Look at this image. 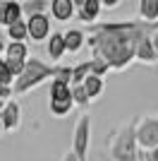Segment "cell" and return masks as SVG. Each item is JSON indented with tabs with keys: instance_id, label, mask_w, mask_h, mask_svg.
<instances>
[{
	"instance_id": "cell-1",
	"label": "cell",
	"mask_w": 158,
	"mask_h": 161,
	"mask_svg": "<svg viewBox=\"0 0 158 161\" xmlns=\"http://www.w3.org/2000/svg\"><path fill=\"white\" fill-rule=\"evenodd\" d=\"M158 31V22L125 19V22H93L86 27L89 48L93 58L108 63L110 70H127L137 60V46L141 39Z\"/></svg>"
},
{
	"instance_id": "cell-2",
	"label": "cell",
	"mask_w": 158,
	"mask_h": 161,
	"mask_svg": "<svg viewBox=\"0 0 158 161\" xmlns=\"http://www.w3.org/2000/svg\"><path fill=\"white\" fill-rule=\"evenodd\" d=\"M58 72V65H50V63H43L39 58H26L24 63V70L19 72V77H14L12 82V94L14 96H22L26 92H31L34 87H39L41 82L46 80H53Z\"/></svg>"
},
{
	"instance_id": "cell-3",
	"label": "cell",
	"mask_w": 158,
	"mask_h": 161,
	"mask_svg": "<svg viewBox=\"0 0 158 161\" xmlns=\"http://www.w3.org/2000/svg\"><path fill=\"white\" fill-rule=\"evenodd\" d=\"M137 120L127 123L125 128L110 137V159L113 161H139V144H137Z\"/></svg>"
},
{
	"instance_id": "cell-4",
	"label": "cell",
	"mask_w": 158,
	"mask_h": 161,
	"mask_svg": "<svg viewBox=\"0 0 158 161\" xmlns=\"http://www.w3.org/2000/svg\"><path fill=\"white\" fill-rule=\"evenodd\" d=\"M29 58V48L22 41H10L5 46V65L12 72V77H19V72L24 70V63Z\"/></svg>"
},
{
	"instance_id": "cell-5",
	"label": "cell",
	"mask_w": 158,
	"mask_h": 161,
	"mask_svg": "<svg viewBox=\"0 0 158 161\" xmlns=\"http://www.w3.org/2000/svg\"><path fill=\"white\" fill-rule=\"evenodd\" d=\"M89 135H91V118L89 115H82L77 120V128H74V140H72V154L79 161H86L89 154Z\"/></svg>"
},
{
	"instance_id": "cell-6",
	"label": "cell",
	"mask_w": 158,
	"mask_h": 161,
	"mask_svg": "<svg viewBox=\"0 0 158 161\" xmlns=\"http://www.w3.org/2000/svg\"><path fill=\"white\" fill-rule=\"evenodd\" d=\"M137 144L146 152L158 147V118H141L137 123Z\"/></svg>"
},
{
	"instance_id": "cell-7",
	"label": "cell",
	"mask_w": 158,
	"mask_h": 161,
	"mask_svg": "<svg viewBox=\"0 0 158 161\" xmlns=\"http://www.w3.org/2000/svg\"><path fill=\"white\" fill-rule=\"evenodd\" d=\"M50 36V19L48 14H34V17H26V39L41 43L43 39Z\"/></svg>"
},
{
	"instance_id": "cell-8",
	"label": "cell",
	"mask_w": 158,
	"mask_h": 161,
	"mask_svg": "<svg viewBox=\"0 0 158 161\" xmlns=\"http://www.w3.org/2000/svg\"><path fill=\"white\" fill-rule=\"evenodd\" d=\"M0 120H3V132H12L19 128V103L17 101H7L5 108L0 111Z\"/></svg>"
},
{
	"instance_id": "cell-9",
	"label": "cell",
	"mask_w": 158,
	"mask_h": 161,
	"mask_svg": "<svg viewBox=\"0 0 158 161\" xmlns=\"http://www.w3.org/2000/svg\"><path fill=\"white\" fill-rule=\"evenodd\" d=\"M50 14H53V19H58V22H70L72 19V14H74V5H72V0H50Z\"/></svg>"
},
{
	"instance_id": "cell-10",
	"label": "cell",
	"mask_w": 158,
	"mask_h": 161,
	"mask_svg": "<svg viewBox=\"0 0 158 161\" xmlns=\"http://www.w3.org/2000/svg\"><path fill=\"white\" fill-rule=\"evenodd\" d=\"M137 60L139 63H146V65L158 63V53H156V48H153V43H151V36L141 39V43L137 46Z\"/></svg>"
},
{
	"instance_id": "cell-11",
	"label": "cell",
	"mask_w": 158,
	"mask_h": 161,
	"mask_svg": "<svg viewBox=\"0 0 158 161\" xmlns=\"http://www.w3.org/2000/svg\"><path fill=\"white\" fill-rule=\"evenodd\" d=\"M65 53H67V48H65V36H62V31L50 34V36H48V55H50V60H60Z\"/></svg>"
},
{
	"instance_id": "cell-12",
	"label": "cell",
	"mask_w": 158,
	"mask_h": 161,
	"mask_svg": "<svg viewBox=\"0 0 158 161\" xmlns=\"http://www.w3.org/2000/svg\"><path fill=\"white\" fill-rule=\"evenodd\" d=\"M62 36H65L67 53H79L82 46H84V39H86V34L82 31V29H70V31H65Z\"/></svg>"
},
{
	"instance_id": "cell-13",
	"label": "cell",
	"mask_w": 158,
	"mask_h": 161,
	"mask_svg": "<svg viewBox=\"0 0 158 161\" xmlns=\"http://www.w3.org/2000/svg\"><path fill=\"white\" fill-rule=\"evenodd\" d=\"M101 14V0H86L84 5L79 7V19L86 24H93Z\"/></svg>"
},
{
	"instance_id": "cell-14",
	"label": "cell",
	"mask_w": 158,
	"mask_h": 161,
	"mask_svg": "<svg viewBox=\"0 0 158 161\" xmlns=\"http://www.w3.org/2000/svg\"><path fill=\"white\" fill-rule=\"evenodd\" d=\"M50 101H72V87L65 82H50Z\"/></svg>"
},
{
	"instance_id": "cell-15",
	"label": "cell",
	"mask_w": 158,
	"mask_h": 161,
	"mask_svg": "<svg viewBox=\"0 0 158 161\" xmlns=\"http://www.w3.org/2000/svg\"><path fill=\"white\" fill-rule=\"evenodd\" d=\"M48 7H50V0H24L22 3V14H26V17L46 14Z\"/></svg>"
},
{
	"instance_id": "cell-16",
	"label": "cell",
	"mask_w": 158,
	"mask_h": 161,
	"mask_svg": "<svg viewBox=\"0 0 158 161\" xmlns=\"http://www.w3.org/2000/svg\"><path fill=\"white\" fill-rule=\"evenodd\" d=\"M139 17L144 22H158V0H139Z\"/></svg>"
},
{
	"instance_id": "cell-17",
	"label": "cell",
	"mask_w": 158,
	"mask_h": 161,
	"mask_svg": "<svg viewBox=\"0 0 158 161\" xmlns=\"http://www.w3.org/2000/svg\"><path fill=\"white\" fill-rule=\"evenodd\" d=\"M82 87L86 89V94H89V99H96V96L103 94V77H96V75H86V80L82 82Z\"/></svg>"
},
{
	"instance_id": "cell-18",
	"label": "cell",
	"mask_w": 158,
	"mask_h": 161,
	"mask_svg": "<svg viewBox=\"0 0 158 161\" xmlns=\"http://www.w3.org/2000/svg\"><path fill=\"white\" fill-rule=\"evenodd\" d=\"M19 19H22V3L5 0V29L10 24H14V22H19Z\"/></svg>"
},
{
	"instance_id": "cell-19",
	"label": "cell",
	"mask_w": 158,
	"mask_h": 161,
	"mask_svg": "<svg viewBox=\"0 0 158 161\" xmlns=\"http://www.w3.org/2000/svg\"><path fill=\"white\" fill-rule=\"evenodd\" d=\"M7 39L10 41H22V43H24L26 41V22L19 19V22H14V24H10V27H7Z\"/></svg>"
},
{
	"instance_id": "cell-20",
	"label": "cell",
	"mask_w": 158,
	"mask_h": 161,
	"mask_svg": "<svg viewBox=\"0 0 158 161\" xmlns=\"http://www.w3.org/2000/svg\"><path fill=\"white\" fill-rule=\"evenodd\" d=\"M86 75H91V60L79 63L77 67H72V84H70V87H74V84H82V82L86 80Z\"/></svg>"
},
{
	"instance_id": "cell-21",
	"label": "cell",
	"mask_w": 158,
	"mask_h": 161,
	"mask_svg": "<svg viewBox=\"0 0 158 161\" xmlns=\"http://www.w3.org/2000/svg\"><path fill=\"white\" fill-rule=\"evenodd\" d=\"M72 103H77V106H89L91 103V99H89V94H86V89L82 84L72 87Z\"/></svg>"
},
{
	"instance_id": "cell-22",
	"label": "cell",
	"mask_w": 158,
	"mask_h": 161,
	"mask_svg": "<svg viewBox=\"0 0 158 161\" xmlns=\"http://www.w3.org/2000/svg\"><path fill=\"white\" fill-rule=\"evenodd\" d=\"M72 106H74L72 101H50V106H48V108H50L53 115L62 118V115H67L70 111H72Z\"/></svg>"
},
{
	"instance_id": "cell-23",
	"label": "cell",
	"mask_w": 158,
	"mask_h": 161,
	"mask_svg": "<svg viewBox=\"0 0 158 161\" xmlns=\"http://www.w3.org/2000/svg\"><path fill=\"white\" fill-rule=\"evenodd\" d=\"M108 70H110L108 63H103L101 58H91V75H96V77H105Z\"/></svg>"
},
{
	"instance_id": "cell-24",
	"label": "cell",
	"mask_w": 158,
	"mask_h": 161,
	"mask_svg": "<svg viewBox=\"0 0 158 161\" xmlns=\"http://www.w3.org/2000/svg\"><path fill=\"white\" fill-rule=\"evenodd\" d=\"M12 82H14V77H12V72L7 70L5 58H0V84H10V87H12Z\"/></svg>"
},
{
	"instance_id": "cell-25",
	"label": "cell",
	"mask_w": 158,
	"mask_h": 161,
	"mask_svg": "<svg viewBox=\"0 0 158 161\" xmlns=\"http://www.w3.org/2000/svg\"><path fill=\"white\" fill-rule=\"evenodd\" d=\"M10 96H14L12 87L10 84H0V101H10Z\"/></svg>"
},
{
	"instance_id": "cell-26",
	"label": "cell",
	"mask_w": 158,
	"mask_h": 161,
	"mask_svg": "<svg viewBox=\"0 0 158 161\" xmlns=\"http://www.w3.org/2000/svg\"><path fill=\"white\" fill-rule=\"evenodd\" d=\"M141 159H144V161H158V147L151 149V152H144V154H141Z\"/></svg>"
},
{
	"instance_id": "cell-27",
	"label": "cell",
	"mask_w": 158,
	"mask_h": 161,
	"mask_svg": "<svg viewBox=\"0 0 158 161\" xmlns=\"http://www.w3.org/2000/svg\"><path fill=\"white\" fill-rule=\"evenodd\" d=\"M118 5H120V0H101V7H108V10H113Z\"/></svg>"
},
{
	"instance_id": "cell-28",
	"label": "cell",
	"mask_w": 158,
	"mask_h": 161,
	"mask_svg": "<svg viewBox=\"0 0 158 161\" xmlns=\"http://www.w3.org/2000/svg\"><path fill=\"white\" fill-rule=\"evenodd\" d=\"M0 27H5V0H0Z\"/></svg>"
},
{
	"instance_id": "cell-29",
	"label": "cell",
	"mask_w": 158,
	"mask_h": 161,
	"mask_svg": "<svg viewBox=\"0 0 158 161\" xmlns=\"http://www.w3.org/2000/svg\"><path fill=\"white\" fill-rule=\"evenodd\" d=\"M3 51H5V31L0 29V55H3Z\"/></svg>"
},
{
	"instance_id": "cell-30",
	"label": "cell",
	"mask_w": 158,
	"mask_h": 161,
	"mask_svg": "<svg viewBox=\"0 0 158 161\" xmlns=\"http://www.w3.org/2000/svg\"><path fill=\"white\" fill-rule=\"evenodd\" d=\"M62 161H79V159H77V156L72 154V152H67V154L62 156Z\"/></svg>"
},
{
	"instance_id": "cell-31",
	"label": "cell",
	"mask_w": 158,
	"mask_h": 161,
	"mask_svg": "<svg viewBox=\"0 0 158 161\" xmlns=\"http://www.w3.org/2000/svg\"><path fill=\"white\" fill-rule=\"evenodd\" d=\"M84 3H86V0H72V5H74V10H79V7L84 5Z\"/></svg>"
},
{
	"instance_id": "cell-32",
	"label": "cell",
	"mask_w": 158,
	"mask_h": 161,
	"mask_svg": "<svg viewBox=\"0 0 158 161\" xmlns=\"http://www.w3.org/2000/svg\"><path fill=\"white\" fill-rule=\"evenodd\" d=\"M3 108H5V101H0V111H3Z\"/></svg>"
},
{
	"instance_id": "cell-33",
	"label": "cell",
	"mask_w": 158,
	"mask_h": 161,
	"mask_svg": "<svg viewBox=\"0 0 158 161\" xmlns=\"http://www.w3.org/2000/svg\"><path fill=\"white\" fill-rule=\"evenodd\" d=\"M0 135H3V120H0Z\"/></svg>"
},
{
	"instance_id": "cell-34",
	"label": "cell",
	"mask_w": 158,
	"mask_h": 161,
	"mask_svg": "<svg viewBox=\"0 0 158 161\" xmlns=\"http://www.w3.org/2000/svg\"><path fill=\"white\" fill-rule=\"evenodd\" d=\"M139 161H144V159H141V154H139Z\"/></svg>"
},
{
	"instance_id": "cell-35",
	"label": "cell",
	"mask_w": 158,
	"mask_h": 161,
	"mask_svg": "<svg viewBox=\"0 0 158 161\" xmlns=\"http://www.w3.org/2000/svg\"><path fill=\"white\" fill-rule=\"evenodd\" d=\"M17 3H19V0H17Z\"/></svg>"
}]
</instances>
